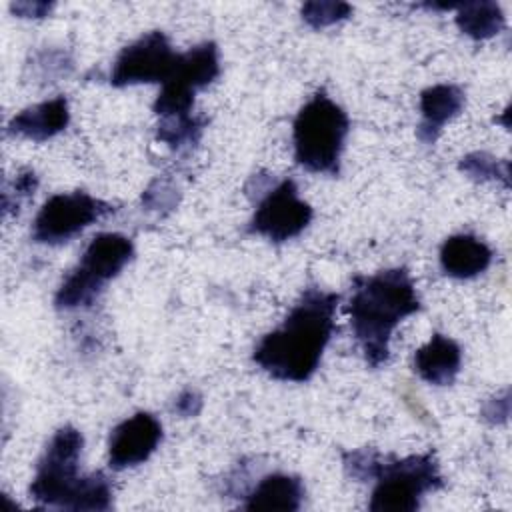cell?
<instances>
[{"label": "cell", "instance_id": "17", "mask_svg": "<svg viewBox=\"0 0 512 512\" xmlns=\"http://www.w3.org/2000/svg\"><path fill=\"white\" fill-rule=\"evenodd\" d=\"M506 24L504 12L496 2L458 4L456 26L472 40H488Z\"/></svg>", "mask_w": 512, "mask_h": 512}, {"label": "cell", "instance_id": "16", "mask_svg": "<svg viewBox=\"0 0 512 512\" xmlns=\"http://www.w3.org/2000/svg\"><path fill=\"white\" fill-rule=\"evenodd\" d=\"M218 74H220L218 46L214 42H202L186 52H180L178 64L166 82H172L196 94L198 90L212 84L218 78Z\"/></svg>", "mask_w": 512, "mask_h": 512}, {"label": "cell", "instance_id": "4", "mask_svg": "<svg viewBox=\"0 0 512 512\" xmlns=\"http://www.w3.org/2000/svg\"><path fill=\"white\" fill-rule=\"evenodd\" d=\"M348 114L324 90H318L296 114L292 124L294 160L314 174H340Z\"/></svg>", "mask_w": 512, "mask_h": 512}, {"label": "cell", "instance_id": "2", "mask_svg": "<svg viewBox=\"0 0 512 512\" xmlns=\"http://www.w3.org/2000/svg\"><path fill=\"white\" fill-rule=\"evenodd\" d=\"M420 310L412 276L406 268H388L352 280L346 312L356 344L370 368H380L390 356L394 328Z\"/></svg>", "mask_w": 512, "mask_h": 512}, {"label": "cell", "instance_id": "25", "mask_svg": "<svg viewBox=\"0 0 512 512\" xmlns=\"http://www.w3.org/2000/svg\"><path fill=\"white\" fill-rule=\"evenodd\" d=\"M36 186H38V176L34 174V170H20L18 172V176L14 178V194H16V198H22V196H30V194H34V190H36Z\"/></svg>", "mask_w": 512, "mask_h": 512}, {"label": "cell", "instance_id": "18", "mask_svg": "<svg viewBox=\"0 0 512 512\" xmlns=\"http://www.w3.org/2000/svg\"><path fill=\"white\" fill-rule=\"evenodd\" d=\"M206 126V118L200 116H184V118H166L156 126V138L170 148L192 146L200 140V134Z\"/></svg>", "mask_w": 512, "mask_h": 512}, {"label": "cell", "instance_id": "14", "mask_svg": "<svg viewBox=\"0 0 512 512\" xmlns=\"http://www.w3.org/2000/svg\"><path fill=\"white\" fill-rule=\"evenodd\" d=\"M490 246L472 234H454L440 248V266L444 274L466 280L482 274L492 264Z\"/></svg>", "mask_w": 512, "mask_h": 512}, {"label": "cell", "instance_id": "24", "mask_svg": "<svg viewBox=\"0 0 512 512\" xmlns=\"http://www.w3.org/2000/svg\"><path fill=\"white\" fill-rule=\"evenodd\" d=\"M172 410L180 416H196L202 410V396L196 390L186 388L176 396Z\"/></svg>", "mask_w": 512, "mask_h": 512}, {"label": "cell", "instance_id": "22", "mask_svg": "<svg viewBox=\"0 0 512 512\" xmlns=\"http://www.w3.org/2000/svg\"><path fill=\"white\" fill-rule=\"evenodd\" d=\"M142 204L148 210H162L172 208L176 204V188L172 182L164 178H156L142 194Z\"/></svg>", "mask_w": 512, "mask_h": 512}, {"label": "cell", "instance_id": "27", "mask_svg": "<svg viewBox=\"0 0 512 512\" xmlns=\"http://www.w3.org/2000/svg\"><path fill=\"white\" fill-rule=\"evenodd\" d=\"M54 56H56V52H50V64H54V62H52V58H54ZM42 58H44V56H42ZM42 64H48V62H46V58L42 60ZM50 68H54V66H50ZM42 70H44V72H42V76H46V66H42ZM48 78H52V76H50V72H48Z\"/></svg>", "mask_w": 512, "mask_h": 512}, {"label": "cell", "instance_id": "7", "mask_svg": "<svg viewBox=\"0 0 512 512\" xmlns=\"http://www.w3.org/2000/svg\"><path fill=\"white\" fill-rule=\"evenodd\" d=\"M114 212V206L88 192H60L50 196L32 222V240L58 246L100 218Z\"/></svg>", "mask_w": 512, "mask_h": 512}, {"label": "cell", "instance_id": "12", "mask_svg": "<svg viewBox=\"0 0 512 512\" xmlns=\"http://www.w3.org/2000/svg\"><path fill=\"white\" fill-rule=\"evenodd\" d=\"M68 122V100L64 96H56L20 110L8 122V134L28 138L34 142H44L66 130Z\"/></svg>", "mask_w": 512, "mask_h": 512}, {"label": "cell", "instance_id": "15", "mask_svg": "<svg viewBox=\"0 0 512 512\" xmlns=\"http://www.w3.org/2000/svg\"><path fill=\"white\" fill-rule=\"evenodd\" d=\"M304 484L294 474L274 472L262 476L256 486L244 496L246 510H282L296 512L304 500Z\"/></svg>", "mask_w": 512, "mask_h": 512}, {"label": "cell", "instance_id": "5", "mask_svg": "<svg viewBox=\"0 0 512 512\" xmlns=\"http://www.w3.org/2000/svg\"><path fill=\"white\" fill-rule=\"evenodd\" d=\"M132 256L134 244L128 236L118 232L96 234L86 246L80 262L58 286L54 306L58 310H78L92 306L104 286L122 272Z\"/></svg>", "mask_w": 512, "mask_h": 512}, {"label": "cell", "instance_id": "1", "mask_svg": "<svg viewBox=\"0 0 512 512\" xmlns=\"http://www.w3.org/2000/svg\"><path fill=\"white\" fill-rule=\"evenodd\" d=\"M338 302L336 292L318 286L304 288L282 324L260 338L252 360L274 380H310L336 330Z\"/></svg>", "mask_w": 512, "mask_h": 512}, {"label": "cell", "instance_id": "19", "mask_svg": "<svg viewBox=\"0 0 512 512\" xmlns=\"http://www.w3.org/2000/svg\"><path fill=\"white\" fill-rule=\"evenodd\" d=\"M460 170L474 180H500L506 188L510 186V164L490 156L488 152H470L460 160Z\"/></svg>", "mask_w": 512, "mask_h": 512}, {"label": "cell", "instance_id": "3", "mask_svg": "<svg viewBox=\"0 0 512 512\" xmlns=\"http://www.w3.org/2000/svg\"><path fill=\"white\" fill-rule=\"evenodd\" d=\"M84 438L74 426H62L54 432L36 464L30 482V498L40 506L64 510H110L112 482L104 472L78 474Z\"/></svg>", "mask_w": 512, "mask_h": 512}, {"label": "cell", "instance_id": "26", "mask_svg": "<svg viewBox=\"0 0 512 512\" xmlns=\"http://www.w3.org/2000/svg\"><path fill=\"white\" fill-rule=\"evenodd\" d=\"M52 4L48 2H16L12 10L22 18H44L50 12Z\"/></svg>", "mask_w": 512, "mask_h": 512}, {"label": "cell", "instance_id": "23", "mask_svg": "<svg viewBox=\"0 0 512 512\" xmlns=\"http://www.w3.org/2000/svg\"><path fill=\"white\" fill-rule=\"evenodd\" d=\"M510 414V392L504 390L502 394H496L482 406V418L490 424H502L508 420Z\"/></svg>", "mask_w": 512, "mask_h": 512}, {"label": "cell", "instance_id": "10", "mask_svg": "<svg viewBox=\"0 0 512 512\" xmlns=\"http://www.w3.org/2000/svg\"><path fill=\"white\" fill-rule=\"evenodd\" d=\"M162 442V424L150 412H136L114 426L108 440V466L126 470L146 462Z\"/></svg>", "mask_w": 512, "mask_h": 512}, {"label": "cell", "instance_id": "8", "mask_svg": "<svg viewBox=\"0 0 512 512\" xmlns=\"http://www.w3.org/2000/svg\"><path fill=\"white\" fill-rule=\"evenodd\" d=\"M258 204L248 224V232L268 238L270 242H286L300 236L312 222V206L298 196L294 180L286 178L270 184L256 196Z\"/></svg>", "mask_w": 512, "mask_h": 512}, {"label": "cell", "instance_id": "11", "mask_svg": "<svg viewBox=\"0 0 512 512\" xmlns=\"http://www.w3.org/2000/svg\"><path fill=\"white\" fill-rule=\"evenodd\" d=\"M464 90L456 84H434L420 94V124L418 138L424 144H434L446 122L464 108Z\"/></svg>", "mask_w": 512, "mask_h": 512}, {"label": "cell", "instance_id": "21", "mask_svg": "<svg viewBox=\"0 0 512 512\" xmlns=\"http://www.w3.org/2000/svg\"><path fill=\"white\" fill-rule=\"evenodd\" d=\"M378 456L380 454L374 448L348 450V452H342V464L350 478H354L358 482H368V480H372Z\"/></svg>", "mask_w": 512, "mask_h": 512}, {"label": "cell", "instance_id": "9", "mask_svg": "<svg viewBox=\"0 0 512 512\" xmlns=\"http://www.w3.org/2000/svg\"><path fill=\"white\" fill-rule=\"evenodd\" d=\"M178 56L164 32H146L120 50L112 64L110 84L116 88L152 82L164 84L178 64Z\"/></svg>", "mask_w": 512, "mask_h": 512}, {"label": "cell", "instance_id": "13", "mask_svg": "<svg viewBox=\"0 0 512 512\" xmlns=\"http://www.w3.org/2000/svg\"><path fill=\"white\" fill-rule=\"evenodd\" d=\"M462 364L460 346L444 336L432 334V338L414 352V370L416 374L434 386H448L456 380Z\"/></svg>", "mask_w": 512, "mask_h": 512}, {"label": "cell", "instance_id": "20", "mask_svg": "<svg viewBox=\"0 0 512 512\" xmlns=\"http://www.w3.org/2000/svg\"><path fill=\"white\" fill-rule=\"evenodd\" d=\"M302 20L312 28H326L350 16L352 6L346 2H306L302 6Z\"/></svg>", "mask_w": 512, "mask_h": 512}, {"label": "cell", "instance_id": "6", "mask_svg": "<svg viewBox=\"0 0 512 512\" xmlns=\"http://www.w3.org/2000/svg\"><path fill=\"white\" fill-rule=\"evenodd\" d=\"M368 508L372 512H414L424 494L444 486L434 452L412 454L406 458L378 456Z\"/></svg>", "mask_w": 512, "mask_h": 512}]
</instances>
